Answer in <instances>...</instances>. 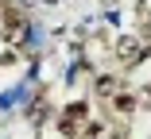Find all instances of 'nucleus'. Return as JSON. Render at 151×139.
<instances>
[{"label": "nucleus", "mask_w": 151, "mask_h": 139, "mask_svg": "<svg viewBox=\"0 0 151 139\" xmlns=\"http://www.w3.org/2000/svg\"><path fill=\"white\" fill-rule=\"evenodd\" d=\"M116 58L124 62V66H136V62L143 58V46H139V39H120V43H116Z\"/></svg>", "instance_id": "1"}, {"label": "nucleus", "mask_w": 151, "mask_h": 139, "mask_svg": "<svg viewBox=\"0 0 151 139\" xmlns=\"http://www.w3.org/2000/svg\"><path fill=\"white\" fill-rule=\"evenodd\" d=\"M112 89H116V81H112V77H101V81H97V93H105V97H109Z\"/></svg>", "instance_id": "2"}, {"label": "nucleus", "mask_w": 151, "mask_h": 139, "mask_svg": "<svg viewBox=\"0 0 151 139\" xmlns=\"http://www.w3.org/2000/svg\"><path fill=\"white\" fill-rule=\"evenodd\" d=\"M132 104H136L132 97H116V108H120V112H128V108H132Z\"/></svg>", "instance_id": "3"}]
</instances>
